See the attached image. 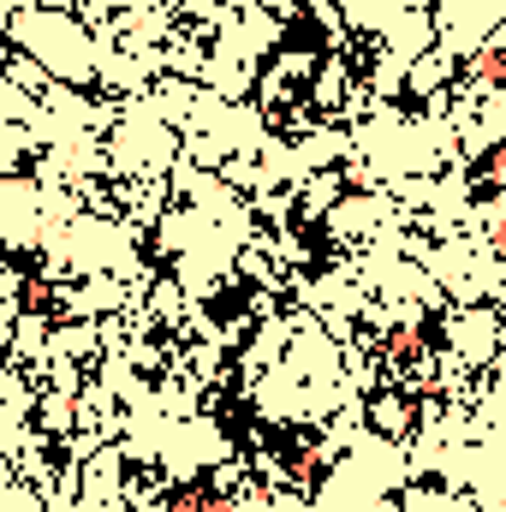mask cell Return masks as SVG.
<instances>
[{"mask_svg": "<svg viewBox=\"0 0 506 512\" xmlns=\"http://www.w3.org/2000/svg\"><path fill=\"white\" fill-rule=\"evenodd\" d=\"M429 512H453V507H429Z\"/></svg>", "mask_w": 506, "mask_h": 512, "instance_id": "7a4b0ae2", "label": "cell"}, {"mask_svg": "<svg viewBox=\"0 0 506 512\" xmlns=\"http://www.w3.org/2000/svg\"><path fill=\"white\" fill-rule=\"evenodd\" d=\"M197 512H233L221 495H197Z\"/></svg>", "mask_w": 506, "mask_h": 512, "instance_id": "6da1fadb", "label": "cell"}]
</instances>
